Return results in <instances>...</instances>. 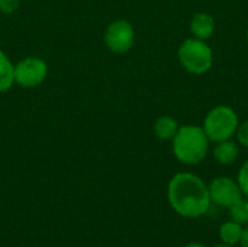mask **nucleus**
I'll use <instances>...</instances> for the list:
<instances>
[{
    "label": "nucleus",
    "mask_w": 248,
    "mask_h": 247,
    "mask_svg": "<svg viewBox=\"0 0 248 247\" xmlns=\"http://www.w3.org/2000/svg\"><path fill=\"white\" fill-rule=\"evenodd\" d=\"M167 198L171 208L186 218H198L206 214L212 204L208 185L199 176L189 172H182L171 178Z\"/></svg>",
    "instance_id": "obj_1"
},
{
    "label": "nucleus",
    "mask_w": 248,
    "mask_h": 247,
    "mask_svg": "<svg viewBox=\"0 0 248 247\" xmlns=\"http://www.w3.org/2000/svg\"><path fill=\"white\" fill-rule=\"evenodd\" d=\"M209 138L203 128L198 125L179 127L173 137V153L176 159L183 165H198L208 153Z\"/></svg>",
    "instance_id": "obj_2"
},
{
    "label": "nucleus",
    "mask_w": 248,
    "mask_h": 247,
    "mask_svg": "<svg viewBox=\"0 0 248 247\" xmlns=\"http://www.w3.org/2000/svg\"><path fill=\"white\" fill-rule=\"evenodd\" d=\"M238 128V116L230 106L219 105L211 109L203 122V131L209 141L219 143L230 140Z\"/></svg>",
    "instance_id": "obj_3"
},
{
    "label": "nucleus",
    "mask_w": 248,
    "mask_h": 247,
    "mask_svg": "<svg viewBox=\"0 0 248 247\" xmlns=\"http://www.w3.org/2000/svg\"><path fill=\"white\" fill-rule=\"evenodd\" d=\"M179 60L189 73L203 74L212 67L214 55L205 41L189 38L179 48Z\"/></svg>",
    "instance_id": "obj_4"
},
{
    "label": "nucleus",
    "mask_w": 248,
    "mask_h": 247,
    "mask_svg": "<svg viewBox=\"0 0 248 247\" xmlns=\"http://www.w3.org/2000/svg\"><path fill=\"white\" fill-rule=\"evenodd\" d=\"M48 76V66L39 57H28L13 66V79L22 87H36Z\"/></svg>",
    "instance_id": "obj_5"
},
{
    "label": "nucleus",
    "mask_w": 248,
    "mask_h": 247,
    "mask_svg": "<svg viewBox=\"0 0 248 247\" xmlns=\"http://www.w3.org/2000/svg\"><path fill=\"white\" fill-rule=\"evenodd\" d=\"M208 188H209L211 202L224 208H230L244 198V194L238 182L227 176H219L214 179Z\"/></svg>",
    "instance_id": "obj_6"
},
{
    "label": "nucleus",
    "mask_w": 248,
    "mask_h": 247,
    "mask_svg": "<svg viewBox=\"0 0 248 247\" xmlns=\"http://www.w3.org/2000/svg\"><path fill=\"white\" fill-rule=\"evenodd\" d=\"M135 32L128 20L119 19L112 22L105 32V44L115 54H124L134 45Z\"/></svg>",
    "instance_id": "obj_7"
},
{
    "label": "nucleus",
    "mask_w": 248,
    "mask_h": 247,
    "mask_svg": "<svg viewBox=\"0 0 248 247\" xmlns=\"http://www.w3.org/2000/svg\"><path fill=\"white\" fill-rule=\"evenodd\" d=\"M190 31L195 38L206 41L215 31V19L209 13H196L190 22Z\"/></svg>",
    "instance_id": "obj_8"
},
{
    "label": "nucleus",
    "mask_w": 248,
    "mask_h": 247,
    "mask_svg": "<svg viewBox=\"0 0 248 247\" xmlns=\"http://www.w3.org/2000/svg\"><path fill=\"white\" fill-rule=\"evenodd\" d=\"M238 154H240L238 146H237V143H234L231 140L219 141V143H217V147L214 148L215 160L225 166L235 163L238 159Z\"/></svg>",
    "instance_id": "obj_9"
},
{
    "label": "nucleus",
    "mask_w": 248,
    "mask_h": 247,
    "mask_svg": "<svg viewBox=\"0 0 248 247\" xmlns=\"http://www.w3.org/2000/svg\"><path fill=\"white\" fill-rule=\"evenodd\" d=\"M243 233H244V226H241L240 223H237L234 220L227 221L219 227V239H221V242L227 243V245H231V246L240 245Z\"/></svg>",
    "instance_id": "obj_10"
},
{
    "label": "nucleus",
    "mask_w": 248,
    "mask_h": 247,
    "mask_svg": "<svg viewBox=\"0 0 248 247\" xmlns=\"http://www.w3.org/2000/svg\"><path fill=\"white\" fill-rule=\"evenodd\" d=\"M177 130H179V122L169 115L160 116L154 125V132L160 140H173Z\"/></svg>",
    "instance_id": "obj_11"
},
{
    "label": "nucleus",
    "mask_w": 248,
    "mask_h": 247,
    "mask_svg": "<svg viewBox=\"0 0 248 247\" xmlns=\"http://www.w3.org/2000/svg\"><path fill=\"white\" fill-rule=\"evenodd\" d=\"M13 83V64L7 58V55L0 49V93L9 90Z\"/></svg>",
    "instance_id": "obj_12"
},
{
    "label": "nucleus",
    "mask_w": 248,
    "mask_h": 247,
    "mask_svg": "<svg viewBox=\"0 0 248 247\" xmlns=\"http://www.w3.org/2000/svg\"><path fill=\"white\" fill-rule=\"evenodd\" d=\"M228 210H230V214H231V220L240 223L241 226L248 224V207L247 202H246V198H243L241 201H238L237 204H234Z\"/></svg>",
    "instance_id": "obj_13"
},
{
    "label": "nucleus",
    "mask_w": 248,
    "mask_h": 247,
    "mask_svg": "<svg viewBox=\"0 0 248 247\" xmlns=\"http://www.w3.org/2000/svg\"><path fill=\"white\" fill-rule=\"evenodd\" d=\"M237 182L244 194V197H248V160L241 166L240 172H238V178Z\"/></svg>",
    "instance_id": "obj_14"
},
{
    "label": "nucleus",
    "mask_w": 248,
    "mask_h": 247,
    "mask_svg": "<svg viewBox=\"0 0 248 247\" xmlns=\"http://www.w3.org/2000/svg\"><path fill=\"white\" fill-rule=\"evenodd\" d=\"M19 0H0V12L3 15H12L17 10Z\"/></svg>",
    "instance_id": "obj_15"
},
{
    "label": "nucleus",
    "mask_w": 248,
    "mask_h": 247,
    "mask_svg": "<svg viewBox=\"0 0 248 247\" xmlns=\"http://www.w3.org/2000/svg\"><path fill=\"white\" fill-rule=\"evenodd\" d=\"M237 140H238V143L240 144H243L244 147H247L248 148V121L246 122H243L241 125H238V128H237Z\"/></svg>",
    "instance_id": "obj_16"
},
{
    "label": "nucleus",
    "mask_w": 248,
    "mask_h": 247,
    "mask_svg": "<svg viewBox=\"0 0 248 247\" xmlns=\"http://www.w3.org/2000/svg\"><path fill=\"white\" fill-rule=\"evenodd\" d=\"M240 246H241V247H248V226H247V227H244V233H243V237H241Z\"/></svg>",
    "instance_id": "obj_17"
},
{
    "label": "nucleus",
    "mask_w": 248,
    "mask_h": 247,
    "mask_svg": "<svg viewBox=\"0 0 248 247\" xmlns=\"http://www.w3.org/2000/svg\"><path fill=\"white\" fill-rule=\"evenodd\" d=\"M183 247H208L205 246V245H202V243H189V245H186V246Z\"/></svg>",
    "instance_id": "obj_18"
},
{
    "label": "nucleus",
    "mask_w": 248,
    "mask_h": 247,
    "mask_svg": "<svg viewBox=\"0 0 248 247\" xmlns=\"http://www.w3.org/2000/svg\"><path fill=\"white\" fill-rule=\"evenodd\" d=\"M215 247H234V246H231V245H227V243H222V242H221L219 245H217Z\"/></svg>",
    "instance_id": "obj_19"
},
{
    "label": "nucleus",
    "mask_w": 248,
    "mask_h": 247,
    "mask_svg": "<svg viewBox=\"0 0 248 247\" xmlns=\"http://www.w3.org/2000/svg\"><path fill=\"white\" fill-rule=\"evenodd\" d=\"M246 202H247V207H248V197H246Z\"/></svg>",
    "instance_id": "obj_20"
},
{
    "label": "nucleus",
    "mask_w": 248,
    "mask_h": 247,
    "mask_svg": "<svg viewBox=\"0 0 248 247\" xmlns=\"http://www.w3.org/2000/svg\"><path fill=\"white\" fill-rule=\"evenodd\" d=\"M247 39H248V31H247Z\"/></svg>",
    "instance_id": "obj_21"
}]
</instances>
